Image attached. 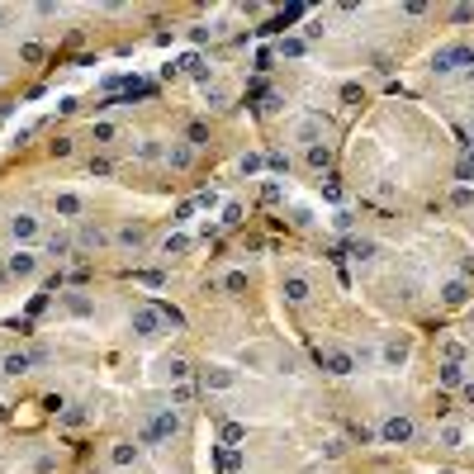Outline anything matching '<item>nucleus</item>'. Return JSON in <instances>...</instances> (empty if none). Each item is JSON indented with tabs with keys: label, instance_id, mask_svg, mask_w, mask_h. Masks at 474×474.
Returning a JSON list of instances; mask_svg holds the SVG:
<instances>
[{
	"label": "nucleus",
	"instance_id": "13",
	"mask_svg": "<svg viewBox=\"0 0 474 474\" xmlns=\"http://www.w3.org/2000/svg\"><path fill=\"white\" fill-rule=\"evenodd\" d=\"M204 384H209V389H233V384H237V370L213 366V370H204Z\"/></svg>",
	"mask_w": 474,
	"mask_h": 474
},
{
	"label": "nucleus",
	"instance_id": "20",
	"mask_svg": "<svg viewBox=\"0 0 474 474\" xmlns=\"http://www.w3.org/2000/svg\"><path fill=\"white\" fill-rule=\"evenodd\" d=\"M161 370H166V379H176V384H181V379H190V361H181V356H171Z\"/></svg>",
	"mask_w": 474,
	"mask_h": 474
},
{
	"label": "nucleus",
	"instance_id": "31",
	"mask_svg": "<svg viewBox=\"0 0 474 474\" xmlns=\"http://www.w3.org/2000/svg\"><path fill=\"white\" fill-rule=\"evenodd\" d=\"M95 142H114V124H95Z\"/></svg>",
	"mask_w": 474,
	"mask_h": 474
},
{
	"label": "nucleus",
	"instance_id": "8",
	"mask_svg": "<svg viewBox=\"0 0 474 474\" xmlns=\"http://www.w3.org/2000/svg\"><path fill=\"white\" fill-rule=\"evenodd\" d=\"M332 161H337V147H327V142H318V147L304 152V166L318 171V176H322V171H332Z\"/></svg>",
	"mask_w": 474,
	"mask_h": 474
},
{
	"label": "nucleus",
	"instance_id": "9",
	"mask_svg": "<svg viewBox=\"0 0 474 474\" xmlns=\"http://www.w3.org/2000/svg\"><path fill=\"white\" fill-rule=\"evenodd\" d=\"M33 366H38V361H33V351H10V356L0 361V370H5L10 379H19V375H28Z\"/></svg>",
	"mask_w": 474,
	"mask_h": 474
},
{
	"label": "nucleus",
	"instance_id": "38",
	"mask_svg": "<svg viewBox=\"0 0 474 474\" xmlns=\"http://www.w3.org/2000/svg\"><path fill=\"white\" fill-rule=\"evenodd\" d=\"M0 28H5V10H0Z\"/></svg>",
	"mask_w": 474,
	"mask_h": 474
},
{
	"label": "nucleus",
	"instance_id": "4",
	"mask_svg": "<svg viewBox=\"0 0 474 474\" xmlns=\"http://www.w3.org/2000/svg\"><path fill=\"white\" fill-rule=\"evenodd\" d=\"M280 294H285V304H290V309H309V304H313V294H318V285H313V275L290 270V275L280 280Z\"/></svg>",
	"mask_w": 474,
	"mask_h": 474
},
{
	"label": "nucleus",
	"instance_id": "28",
	"mask_svg": "<svg viewBox=\"0 0 474 474\" xmlns=\"http://www.w3.org/2000/svg\"><path fill=\"white\" fill-rule=\"evenodd\" d=\"M261 166H265V157H261V152H247V157H242V176H256Z\"/></svg>",
	"mask_w": 474,
	"mask_h": 474
},
{
	"label": "nucleus",
	"instance_id": "16",
	"mask_svg": "<svg viewBox=\"0 0 474 474\" xmlns=\"http://www.w3.org/2000/svg\"><path fill=\"white\" fill-rule=\"evenodd\" d=\"M166 161H171V166H176V171H185V166H190V161H195V147H190V142H176V147H171V152H166Z\"/></svg>",
	"mask_w": 474,
	"mask_h": 474
},
{
	"label": "nucleus",
	"instance_id": "5",
	"mask_svg": "<svg viewBox=\"0 0 474 474\" xmlns=\"http://www.w3.org/2000/svg\"><path fill=\"white\" fill-rule=\"evenodd\" d=\"M161 322H166V318H161L157 304H142V309H133V318H129V327L138 332V337H157Z\"/></svg>",
	"mask_w": 474,
	"mask_h": 474
},
{
	"label": "nucleus",
	"instance_id": "1",
	"mask_svg": "<svg viewBox=\"0 0 474 474\" xmlns=\"http://www.w3.org/2000/svg\"><path fill=\"white\" fill-rule=\"evenodd\" d=\"M427 76L436 85L441 105L455 95V114H450V133L460 142H474V38H446L427 53Z\"/></svg>",
	"mask_w": 474,
	"mask_h": 474
},
{
	"label": "nucleus",
	"instance_id": "3",
	"mask_svg": "<svg viewBox=\"0 0 474 474\" xmlns=\"http://www.w3.org/2000/svg\"><path fill=\"white\" fill-rule=\"evenodd\" d=\"M176 432H181V413L161 408L152 422H142V427H138V446H161V441H171Z\"/></svg>",
	"mask_w": 474,
	"mask_h": 474
},
{
	"label": "nucleus",
	"instance_id": "32",
	"mask_svg": "<svg viewBox=\"0 0 474 474\" xmlns=\"http://www.w3.org/2000/svg\"><path fill=\"white\" fill-rule=\"evenodd\" d=\"M190 213H195V199H185V204H176V218H171V223H185Z\"/></svg>",
	"mask_w": 474,
	"mask_h": 474
},
{
	"label": "nucleus",
	"instance_id": "26",
	"mask_svg": "<svg viewBox=\"0 0 474 474\" xmlns=\"http://www.w3.org/2000/svg\"><path fill=\"white\" fill-rule=\"evenodd\" d=\"M261 199H265V204H280V199H285V185H280V181H265L261 185Z\"/></svg>",
	"mask_w": 474,
	"mask_h": 474
},
{
	"label": "nucleus",
	"instance_id": "7",
	"mask_svg": "<svg viewBox=\"0 0 474 474\" xmlns=\"http://www.w3.org/2000/svg\"><path fill=\"white\" fill-rule=\"evenodd\" d=\"M138 455H142L138 441H114V446H109V465H114V470H133Z\"/></svg>",
	"mask_w": 474,
	"mask_h": 474
},
{
	"label": "nucleus",
	"instance_id": "10",
	"mask_svg": "<svg viewBox=\"0 0 474 474\" xmlns=\"http://www.w3.org/2000/svg\"><path fill=\"white\" fill-rule=\"evenodd\" d=\"M213 465H218V474H237L242 465H247V455H242L237 446H218L213 450Z\"/></svg>",
	"mask_w": 474,
	"mask_h": 474
},
{
	"label": "nucleus",
	"instance_id": "19",
	"mask_svg": "<svg viewBox=\"0 0 474 474\" xmlns=\"http://www.w3.org/2000/svg\"><path fill=\"white\" fill-rule=\"evenodd\" d=\"M67 313H72V318H90L95 309H90V299H85V294H67Z\"/></svg>",
	"mask_w": 474,
	"mask_h": 474
},
{
	"label": "nucleus",
	"instance_id": "21",
	"mask_svg": "<svg viewBox=\"0 0 474 474\" xmlns=\"http://www.w3.org/2000/svg\"><path fill=\"white\" fill-rule=\"evenodd\" d=\"M142 237H147V233L129 223V228H119V233H114V242H119V247H142Z\"/></svg>",
	"mask_w": 474,
	"mask_h": 474
},
{
	"label": "nucleus",
	"instance_id": "27",
	"mask_svg": "<svg viewBox=\"0 0 474 474\" xmlns=\"http://www.w3.org/2000/svg\"><path fill=\"white\" fill-rule=\"evenodd\" d=\"M223 290H228V294H242V290H247V275H242V270H228V275H223Z\"/></svg>",
	"mask_w": 474,
	"mask_h": 474
},
{
	"label": "nucleus",
	"instance_id": "29",
	"mask_svg": "<svg viewBox=\"0 0 474 474\" xmlns=\"http://www.w3.org/2000/svg\"><path fill=\"white\" fill-rule=\"evenodd\" d=\"M157 157H161V147L152 142V138H147V142H138V161H157Z\"/></svg>",
	"mask_w": 474,
	"mask_h": 474
},
{
	"label": "nucleus",
	"instance_id": "15",
	"mask_svg": "<svg viewBox=\"0 0 474 474\" xmlns=\"http://www.w3.org/2000/svg\"><path fill=\"white\" fill-rule=\"evenodd\" d=\"M57 422H62V427H72V432H76V427H85V422H90V413H85V408H81V403H67V408H62V413H57Z\"/></svg>",
	"mask_w": 474,
	"mask_h": 474
},
{
	"label": "nucleus",
	"instance_id": "33",
	"mask_svg": "<svg viewBox=\"0 0 474 474\" xmlns=\"http://www.w3.org/2000/svg\"><path fill=\"white\" fill-rule=\"evenodd\" d=\"M185 247H190V237H166V256L171 252H185Z\"/></svg>",
	"mask_w": 474,
	"mask_h": 474
},
{
	"label": "nucleus",
	"instance_id": "25",
	"mask_svg": "<svg viewBox=\"0 0 474 474\" xmlns=\"http://www.w3.org/2000/svg\"><path fill=\"white\" fill-rule=\"evenodd\" d=\"M242 436H247V427H242V422H223V446H237Z\"/></svg>",
	"mask_w": 474,
	"mask_h": 474
},
{
	"label": "nucleus",
	"instance_id": "23",
	"mask_svg": "<svg viewBox=\"0 0 474 474\" xmlns=\"http://www.w3.org/2000/svg\"><path fill=\"white\" fill-rule=\"evenodd\" d=\"M57 470V455L53 450H38V455H33V474H53Z\"/></svg>",
	"mask_w": 474,
	"mask_h": 474
},
{
	"label": "nucleus",
	"instance_id": "11",
	"mask_svg": "<svg viewBox=\"0 0 474 474\" xmlns=\"http://www.w3.org/2000/svg\"><path fill=\"white\" fill-rule=\"evenodd\" d=\"M10 233H15V242H33L38 237V218L33 213H15L10 218Z\"/></svg>",
	"mask_w": 474,
	"mask_h": 474
},
{
	"label": "nucleus",
	"instance_id": "30",
	"mask_svg": "<svg viewBox=\"0 0 474 474\" xmlns=\"http://www.w3.org/2000/svg\"><path fill=\"white\" fill-rule=\"evenodd\" d=\"M90 171H95V176H109V171H114V161H109V157H90Z\"/></svg>",
	"mask_w": 474,
	"mask_h": 474
},
{
	"label": "nucleus",
	"instance_id": "24",
	"mask_svg": "<svg viewBox=\"0 0 474 474\" xmlns=\"http://www.w3.org/2000/svg\"><path fill=\"white\" fill-rule=\"evenodd\" d=\"M185 138H190V147H209V129H204V124H190Z\"/></svg>",
	"mask_w": 474,
	"mask_h": 474
},
{
	"label": "nucleus",
	"instance_id": "6",
	"mask_svg": "<svg viewBox=\"0 0 474 474\" xmlns=\"http://www.w3.org/2000/svg\"><path fill=\"white\" fill-rule=\"evenodd\" d=\"M5 270H10L15 280H33V275H38V256H33V252H10Z\"/></svg>",
	"mask_w": 474,
	"mask_h": 474
},
{
	"label": "nucleus",
	"instance_id": "34",
	"mask_svg": "<svg viewBox=\"0 0 474 474\" xmlns=\"http://www.w3.org/2000/svg\"><path fill=\"white\" fill-rule=\"evenodd\" d=\"M138 280H142V285H161L166 275H161V270H138Z\"/></svg>",
	"mask_w": 474,
	"mask_h": 474
},
{
	"label": "nucleus",
	"instance_id": "14",
	"mask_svg": "<svg viewBox=\"0 0 474 474\" xmlns=\"http://www.w3.org/2000/svg\"><path fill=\"white\" fill-rule=\"evenodd\" d=\"M275 57L299 62V57H309V43H304V38H280V43H275Z\"/></svg>",
	"mask_w": 474,
	"mask_h": 474
},
{
	"label": "nucleus",
	"instance_id": "35",
	"mask_svg": "<svg viewBox=\"0 0 474 474\" xmlns=\"http://www.w3.org/2000/svg\"><path fill=\"white\" fill-rule=\"evenodd\" d=\"M19 53H24V62H38V57H43V48H38V43H24Z\"/></svg>",
	"mask_w": 474,
	"mask_h": 474
},
{
	"label": "nucleus",
	"instance_id": "18",
	"mask_svg": "<svg viewBox=\"0 0 474 474\" xmlns=\"http://www.w3.org/2000/svg\"><path fill=\"white\" fill-rule=\"evenodd\" d=\"M48 256H57V261H67V256H72V237H67V233L48 237Z\"/></svg>",
	"mask_w": 474,
	"mask_h": 474
},
{
	"label": "nucleus",
	"instance_id": "36",
	"mask_svg": "<svg viewBox=\"0 0 474 474\" xmlns=\"http://www.w3.org/2000/svg\"><path fill=\"white\" fill-rule=\"evenodd\" d=\"M0 422H10V408H5V403H0Z\"/></svg>",
	"mask_w": 474,
	"mask_h": 474
},
{
	"label": "nucleus",
	"instance_id": "2",
	"mask_svg": "<svg viewBox=\"0 0 474 474\" xmlns=\"http://www.w3.org/2000/svg\"><path fill=\"white\" fill-rule=\"evenodd\" d=\"M455 223H465L474 233V142H465L460 147V166H455V185H450V195H446V209Z\"/></svg>",
	"mask_w": 474,
	"mask_h": 474
},
{
	"label": "nucleus",
	"instance_id": "22",
	"mask_svg": "<svg viewBox=\"0 0 474 474\" xmlns=\"http://www.w3.org/2000/svg\"><path fill=\"white\" fill-rule=\"evenodd\" d=\"M265 166H270V171H285V176H290V171H294L290 152H265Z\"/></svg>",
	"mask_w": 474,
	"mask_h": 474
},
{
	"label": "nucleus",
	"instance_id": "17",
	"mask_svg": "<svg viewBox=\"0 0 474 474\" xmlns=\"http://www.w3.org/2000/svg\"><path fill=\"white\" fill-rule=\"evenodd\" d=\"M109 237L100 233V228H95V223H85V228H81V252H90V247H105Z\"/></svg>",
	"mask_w": 474,
	"mask_h": 474
},
{
	"label": "nucleus",
	"instance_id": "37",
	"mask_svg": "<svg viewBox=\"0 0 474 474\" xmlns=\"http://www.w3.org/2000/svg\"><path fill=\"white\" fill-rule=\"evenodd\" d=\"M5 275H10V270H5V265H0V285H5Z\"/></svg>",
	"mask_w": 474,
	"mask_h": 474
},
{
	"label": "nucleus",
	"instance_id": "12",
	"mask_svg": "<svg viewBox=\"0 0 474 474\" xmlns=\"http://www.w3.org/2000/svg\"><path fill=\"white\" fill-rule=\"evenodd\" d=\"M53 209L62 213V218H81V213H85V199L67 190V195H57V199H53Z\"/></svg>",
	"mask_w": 474,
	"mask_h": 474
}]
</instances>
